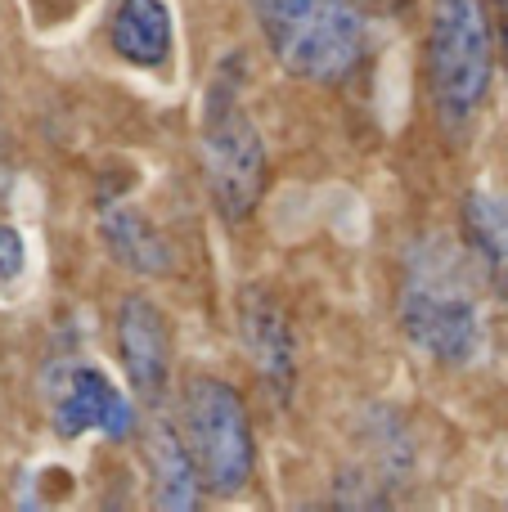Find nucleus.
I'll return each instance as SVG.
<instances>
[{
    "label": "nucleus",
    "mask_w": 508,
    "mask_h": 512,
    "mask_svg": "<svg viewBox=\"0 0 508 512\" xmlns=\"http://www.w3.org/2000/svg\"><path fill=\"white\" fill-rule=\"evenodd\" d=\"M108 41L131 68H162L171 59V9L162 0H122Z\"/></svg>",
    "instance_id": "obj_9"
},
{
    "label": "nucleus",
    "mask_w": 508,
    "mask_h": 512,
    "mask_svg": "<svg viewBox=\"0 0 508 512\" xmlns=\"http://www.w3.org/2000/svg\"><path fill=\"white\" fill-rule=\"evenodd\" d=\"M464 230L468 248L477 252L486 279L495 283V292L508 297V203L495 194H468L464 198Z\"/></svg>",
    "instance_id": "obj_11"
},
{
    "label": "nucleus",
    "mask_w": 508,
    "mask_h": 512,
    "mask_svg": "<svg viewBox=\"0 0 508 512\" xmlns=\"http://www.w3.org/2000/svg\"><path fill=\"white\" fill-rule=\"evenodd\" d=\"M54 432L63 441H77L86 432H104L126 441L135 432V409L113 382L90 364H68L54 382Z\"/></svg>",
    "instance_id": "obj_6"
},
{
    "label": "nucleus",
    "mask_w": 508,
    "mask_h": 512,
    "mask_svg": "<svg viewBox=\"0 0 508 512\" xmlns=\"http://www.w3.org/2000/svg\"><path fill=\"white\" fill-rule=\"evenodd\" d=\"M428 68L432 95L446 126H468L486 104L495 72L491 54V18L482 0H432V32H428Z\"/></svg>",
    "instance_id": "obj_3"
},
{
    "label": "nucleus",
    "mask_w": 508,
    "mask_h": 512,
    "mask_svg": "<svg viewBox=\"0 0 508 512\" xmlns=\"http://www.w3.org/2000/svg\"><path fill=\"white\" fill-rule=\"evenodd\" d=\"M180 427H185V445L198 463V477L216 495H239L252 477L257 463V445H252L248 409H243L239 391L225 387L216 378H194L180 400Z\"/></svg>",
    "instance_id": "obj_5"
},
{
    "label": "nucleus",
    "mask_w": 508,
    "mask_h": 512,
    "mask_svg": "<svg viewBox=\"0 0 508 512\" xmlns=\"http://www.w3.org/2000/svg\"><path fill=\"white\" fill-rule=\"evenodd\" d=\"M491 9H495V36H500V54L508 68V0H491Z\"/></svg>",
    "instance_id": "obj_14"
},
{
    "label": "nucleus",
    "mask_w": 508,
    "mask_h": 512,
    "mask_svg": "<svg viewBox=\"0 0 508 512\" xmlns=\"http://www.w3.org/2000/svg\"><path fill=\"white\" fill-rule=\"evenodd\" d=\"M401 328L423 355L441 364H473L486 342L482 301L464 252L446 239H423L410 252L401 288Z\"/></svg>",
    "instance_id": "obj_1"
},
{
    "label": "nucleus",
    "mask_w": 508,
    "mask_h": 512,
    "mask_svg": "<svg viewBox=\"0 0 508 512\" xmlns=\"http://www.w3.org/2000/svg\"><path fill=\"white\" fill-rule=\"evenodd\" d=\"M27 265V248H23V234L14 225H0V283H14Z\"/></svg>",
    "instance_id": "obj_13"
},
{
    "label": "nucleus",
    "mask_w": 508,
    "mask_h": 512,
    "mask_svg": "<svg viewBox=\"0 0 508 512\" xmlns=\"http://www.w3.org/2000/svg\"><path fill=\"white\" fill-rule=\"evenodd\" d=\"M261 36L293 77L342 81L365 50V14L356 0H248Z\"/></svg>",
    "instance_id": "obj_2"
},
{
    "label": "nucleus",
    "mask_w": 508,
    "mask_h": 512,
    "mask_svg": "<svg viewBox=\"0 0 508 512\" xmlns=\"http://www.w3.org/2000/svg\"><path fill=\"white\" fill-rule=\"evenodd\" d=\"M149 468H153V490H158V504L171 512H185L198 504V463L189 454V445L180 441V432H171L167 423L153 427L149 436Z\"/></svg>",
    "instance_id": "obj_10"
},
{
    "label": "nucleus",
    "mask_w": 508,
    "mask_h": 512,
    "mask_svg": "<svg viewBox=\"0 0 508 512\" xmlns=\"http://www.w3.org/2000/svg\"><path fill=\"white\" fill-rule=\"evenodd\" d=\"M198 158H203L207 189H212L221 216L225 221H243L257 207L261 185H266V144H261L257 122L243 113L239 90L225 77H216L212 95H207Z\"/></svg>",
    "instance_id": "obj_4"
},
{
    "label": "nucleus",
    "mask_w": 508,
    "mask_h": 512,
    "mask_svg": "<svg viewBox=\"0 0 508 512\" xmlns=\"http://www.w3.org/2000/svg\"><path fill=\"white\" fill-rule=\"evenodd\" d=\"M239 337H243V355L257 364V373L266 378L270 391L293 387V328H288L284 310H279V301L270 292L243 288Z\"/></svg>",
    "instance_id": "obj_8"
},
{
    "label": "nucleus",
    "mask_w": 508,
    "mask_h": 512,
    "mask_svg": "<svg viewBox=\"0 0 508 512\" xmlns=\"http://www.w3.org/2000/svg\"><path fill=\"white\" fill-rule=\"evenodd\" d=\"M117 346H122V369L131 378L140 400H162L171 382V328L162 310L144 292H131L117 310Z\"/></svg>",
    "instance_id": "obj_7"
},
{
    "label": "nucleus",
    "mask_w": 508,
    "mask_h": 512,
    "mask_svg": "<svg viewBox=\"0 0 508 512\" xmlns=\"http://www.w3.org/2000/svg\"><path fill=\"white\" fill-rule=\"evenodd\" d=\"M99 230H104L108 252H113L126 270H135V274H162L167 270V243L158 239V230H153L135 207H122V203L108 207L104 221H99Z\"/></svg>",
    "instance_id": "obj_12"
},
{
    "label": "nucleus",
    "mask_w": 508,
    "mask_h": 512,
    "mask_svg": "<svg viewBox=\"0 0 508 512\" xmlns=\"http://www.w3.org/2000/svg\"><path fill=\"white\" fill-rule=\"evenodd\" d=\"M383 5H396V0H383Z\"/></svg>",
    "instance_id": "obj_15"
}]
</instances>
